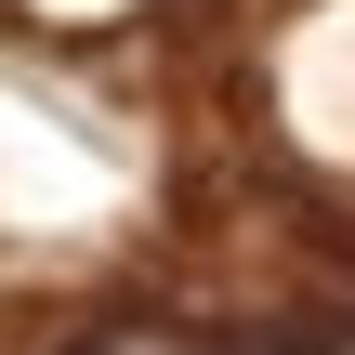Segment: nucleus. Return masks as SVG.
Instances as JSON below:
<instances>
[{
    "mask_svg": "<svg viewBox=\"0 0 355 355\" xmlns=\"http://www.w3.org/2000/svg\"><path fill=\"white\" fill-rule=\"evenodd\" d=\"M92 355H198V343H171V329H105Z\"/></svg>",
    "mask_w": 355,
    "mask_h": 355,
    "instance_id": "f257e3e1",
    "label": "nucleus"
}]
</instances>
